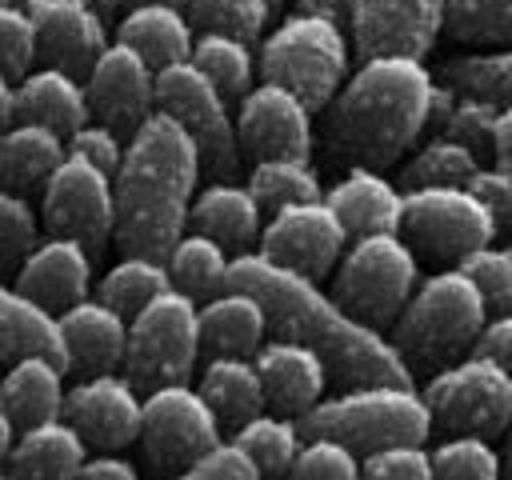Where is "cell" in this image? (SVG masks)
<instances>
[{
  "instance_id": "obj_1",
  "label": "cell",
  "mask_w": 512,
  "mask_h": 480,
  "mask_svg": "<svg viewBox=\"0 0 512 480\" xmlns=\"http://www.w3.org/2000/svg\"><path fill=\"white\" fill-rule=\"evenodd\" d=\"M228 284L248 288L264 304L268 332L316 348L328 364V380H336L340 388L372 384V380L412 384V368L392 344V336L348 312L328 288H320L316 276L284 268L260 248H248V252H232Z\"/></svg>"
},
{
  "instance_id": "obj_2",
  "label": "cell",
  "mask_w": 512,
  "mask_h": 480,
  "mask_svg": "<svg viewBox=\"0 0 512 480\" xmlns=\"http://www.w3.org/2000/svg\"><path fill=\"white\" fill-rule=\"evenodd\" d=\"M436 76L420 56H360L328 100L324 148L332 160L388 168L428 132Z\"/></svg>"
},
{
  "instance_id": "obj_3",
  "label": "cell",
  "mask_w": 512,
  "mask_h": 480,
  "mask_svg": "<svg viewBox=\"0 0 512 480\" xmlns=\"http://www.w3.org/2000/svg\"><path fill=\"white\" fill-rule=\"evenodd\" d=\"M204 160L188 128L152 108L144 124L124 140L116 184V244L120 252L168 256L180 232L188 228V208L200 184Z\"/></svg>"
},
{
  "instance_id": "obj_4",
  "label": "cell",
  "mask_w": 512,
  "mask_h": 480,
  "mask_svg": "<svg viewBox=\"0 0 512 480\" xmlns=\"http://www.w3.org/2000/svg\"><path fill=\"white\" fill-rule=\"evenodd\" d=\"M488 320V300L476 280L456 264L436 276H424L400 316L392 320V344L408 360V368H444L472 352L480 328Z\"/></svg>"
},
{
  "instance_id": "obj_5",
  "label": "cell",
  "mask_w": 512,
  "mask_h": 480,
  "mask_svg": "<svg viewBox=\"0 0 512 480\" xmlns=\"http://www.w3.org/2000/svg\"><path fill=\"white\" fill-rule=\"evenodd\" d=\"M300 428L304 436H336L364 456L388 444H424L436 424L416 384L372 380V384H348L328 400L320 396L300 416Z\"/></svg>"
},
{
  "instance_id": "obj_6",
  "label": "cell",
  "mask_w": 512,
  "mask_h": 480,
  "mask_svg": "<svg viewBox=\"0 0 512 480\" xmlns=\"http://www.w3.org/2000/svg\"><path fill=\"white\" fill-rule=\"evenodd\" d=\"M348 64H352V40L344 24L304 8L288 12L272 32H264L256 48L260 76L300 92L312 104V112L328 108V100L348 80Z\"/></svg>"
},
{
  "instance_id": "obj_7",
  "label": "cell",
  "mask_w": 512,
  "mask_h": 480,
  "mask_svg": "<svg viewBox=\"0 0 512 480\" xmlns=\"http://www.w3.org/2000/svg\"><path fill=\"white\" fill-rule=\"evenodd\" d=\"M420 284V260L404 232L352 236L332 268V296L360 320L388 328Z\"/></svg>"
},
{
  "instance_id": "obj_8",
  "label": "cell",
  "mask_w": 512,
  "mask_h": 480,
  "mask_svg": "<svg viewBox=\"0 0 512 480\" xmlns=\"http://www.w3.org/2000/svg\"><path fill=\"white\" fill-rule=\"evenodd\" d=\"M200 352V300H192L176 284H168L140 312L128 316L124 372L140 392L188 380Z\"/></svg>"
},
{
  "instance_id": "obj_9",
  "label": "cell",
  "mask_w": 512,
  "mask_h": 480,
  "mask_svg": "<svg viewBox=\"0 0 512 480\" xmlns=\"http://www.w3.org/2000/svg\"><path fill=\"white\" fill-rule=\"evenodd\" d=\"M224 440V424L204 400L200 388L188 380H172L144 392V416H140V448L152 472L172 476L200 456H208Z\"/></svg>"
},
{
  "instance_id": "obj_10",
  "label": "cell",
  "mask_w": 512,
  "mask_h": 480,
  "mask_svg": "<svg viewBox=\"0 0 512 480\" xmlns=\"http://www.w3.org/2000/svg\"><path fill=\"white\" fill-rule=\"evenodd\" d=\"M424 400L432 424L444 432L500 436L512 424V372L480 352H468L432 372Z\"/></svg>"
},
{
  "instance_id": "obj_11",
  "label": "cell",
  "mask_w": 512,
  "mask_h": 480,
  "mask_svg": "<svg viewBox=\"0 0 512 480\" xmlns=\"http://www.w3.org/2000/svg\"><path fill=\"white\" fill-rule=\"evenodd\" d=\"M232 100L212 84L204 68L192 60H176L168 68H156V108L176 116L188 136L200 148V160L212 176H236L240 168V136H236V112Z\"/></svg>"
},
{
  "instance_id": "obj_12",
  "label": "cell",
  "mask_w": 512,
  "mask_h": 480,
  "mask_svg": "<svg viewBox=\"0 0 512 480\" xmlns=\"http://www.w3.org/2000/svg\"><path fill=\"white\" fill-rule=\"evenodd\" d=\"M400 232L424 256L464 260L472 248L496 240V220L468 184H424L404 188Z\"/></svg>"
},
{
  "instance_id": "obj_13",
  "label": "cell",
  "mask_w": 512,
  "mask_h": 480,
  "mask_svg": "<svg viewBox=\"0 0 512 480\" xmlns=\"http://www.w3.org/2000/svg\"><path fill=\"white\" fill-rule=\"evenodd\" d=\"M40 224L56 236H76L92 252H100L116 232L112 172L68 152L40 184Z\"/></svg>"
},
{
  "instance_id": "obj_14",
  "label": "cell",
  "mask_w": 512,
  "mask_h": 480,
  "mask_svg": "<svg viewBox=\"0 0 512 480\" xmlns=\"http://www.w3.org/2000/svg\"><path fill=\"white\" fill-rule=\"evenodd\" d=\"M348 228L340 224L336 208L316 196V200H300V204H284L276 212H268L256 248L264 256H272L284 268H296L304 276H328L340 260V252L348 248Z\"/></svg>"
},
{
  "instance_id": "obj_15",
  "label": "cell",
  "mask_w": 512,
  "mask_h": 480,
  "mask_svg": "<svg viewBox=\"0 0 512 480\" xmlns=\"http://www.w3.org/2000/svg\"><path fill=\"white\" fill-rule=\"evenodd\" d=\"M236 136L252 160L264 156H308L316 128L312 104L288 84L260 80L236 100Z\"/></svg>"
},
{
  "instance_id": "obj_16",
  "label": "cell",
  "mask_w": 512,
  "mask_h": 480,
  "mask_svg": "<svg viewBox=\"0 0 512 480\" xmlns=\"http://www.w3.org/2000/svg\"><path fill=\"white\" fill-rule=\"evenodd\" d=\"M64 416L80 428L88 448L116 452L132 440H140V416H144V392L128 380V372H88L64 392Z\"/></svg>"
},
{
  "instance_id": "obj_17",
  "label": "cell",
  "mask_w": 512,
  "mask_h": 480,
  "mask_svg": "<svg viewBox=\"0 0 512 480\" xmlns=\"http://www.w3.org/2000/svg\"><path fill=\"white\" fill-rule=\"evenodd\" d=\"M84 88H88L92 116L116 128L124 140L156 108V68L124 40L104 44V52L84 72Z\"/></svg>"
},
{
  "instance_id": "obj_18",
  "label": "cell",
  "mask_w": 512,
  "mask_h": 480,
  "mask_svg": "<svg viewBox=\"0 0 512 480\" xmlns=\"http://www.w3.org/2000/svg\"><path fill=\"white\" fill-rule=\"evenodd\" d=\"M448 0H356L348 28L360 56H428L444 32Z\"/></svg>"
},
{
  "instance_id": "obj_19",
  "label": "cell",
  "mask_w": 512,
  "mask_h": 480,
  "mask_svg": "<svg viewBox=\"0 0 512 480\" xmlns=\"http://www.w3.org/2000/svg\"><path fill=\"white\" fill-rule=\"evenodd\" d=\"M92 256L96 252L84 240L48 232L20 260L12 284L24 296H32L36 304H44L48 312H60V308H68L92 292Z\"/></svg>"
},
{
  "instance_id": "obj_20",
  "label": "cell",
  "mask_w": 512,
  "mask_h": 480,
  "mask_svg": "<svg viewBox=\"0 0 512 480\" xmlns=\"http://www.w3.org/2000/svg\"><path fill=\"white\" fill-rule=\"evenodd\" d=\"M36 56L84 76L108 44V16L88 0H36Z\"/></svg>"
},
{
  "instance_id": "obj_21",
  "label": "cell",
  "mask_w": 512,
  "mask_h": 480,
  "mask_svg": "<svg viewBox=\"0 0 512 480\" xmlns=\"http://www.w3.org/2000/svg\"><path fill=\"white\" fill-rule=\"evenodd\" d=\"M60 340H64V368L68 372H112L124 368L128 352V316L104 304L100 296H84L56 312Z\"/></svg>"
},
{
  "instance_id": "obj_22",
  "label": "cell",
  "mask_w": 512,
  "mask_h": 480,
  "mask_svg": "<svg viewBox=\"0 0 512 480\" xmlns=\"http://www.w3.org/2000/svg\"><path fill=\"white\" fill-rule=\"evenodd\" d=\"M256 368H260V380H264V396H268V408L276 412H288V416H304L320 396H324V384H328V364L316 348H308L304 340H292V336H276L264 340L256 352H252Z\"/></svg>"
},
{
  "instance_id": "obj_23",
  "label": "cell",
  "mask_w": 512,
  "mask_h": 480,
  "mask_svg": "<svg viewBox=\"0 0 512 480\" xmlns=\"http://www.w3.org/2000/svg\"><path fill=\"white\" fill-rule=\"evenodd\" d=\"M324 200L336 208L340 224L348 228V236H364V232H400V216H404V188L396 180L384 176V168H368V164H348L340 180H332V188L324 192Z\"/></svg>"
},
{
  "instance_id": "obj_24",
  "label": "cell",
  "mask_w": 512,
  "mask_h": 480,
  "mask_svg": "<svg viewBox=\"0 0 512 480\" xmlns=\"http://www.w3.org/2000/svg\"><path fill=\"white\" fill-rule=\"evenodd\" d=\"M188 228L216 236L228 252H248L260 240L264 228V208L252 196L248 180H232V176H216L204 188H196L192 208H188Z\"/></svg>"
},
{
  "instance_id": "obj_25",
  "label": "cell",
  "mask_w": 512,
  "mask_h": 480,
  "mask_svg": "<svg viewBox=\"0 0 512 480\" xmlns=\"http://www.w3.org/2000/svg\"><path fill=\"white\" fill-rule=\"evenodd\" d=\"M16 120H36L56 128L60 136L76 132L84 120H92V104H88V88L84 76L56 68V64H40L28 68L16 80Z\"/></svg>"
},
{
  "instance_id": "obj_26",
  "label": "cell",
  "mask_w": 512,
  "mask_h": 480,
  "mask_svg": "<svg viewBox=\"0 0 512 480\" xmlns=\"http://www.w3.org/2000/svg\"><path fill=\"white\" fill-rule=\"evenodd\" d=\"M64 360L48 356V352H24L16 360H8L4 376H0V404L12 416L16 428L64 416Z\"/></svg>"
},
{
  "instance_id": "obj_27",
  "label": "cell",
  "mask_w": 512,
  "mask_h": 480,
  "mask_svg": "<svg viewBox=\"0 0 512 480\" xmlns=\"http://www.w3.org/2000/svg\"><path fill=\"white\" fill-rule=\"evenodd\" d=\"M84 460H88V440L68 416L16 428L8 452V468L24 480H76Z\"/></svg>"
},
{
  "instance_id": "obj_28",
  "label": "cell",
  "mask_w": 512,
  "mask_h": 480,
  "mask_svg": "<svg viewBox=\"0 0 512 480\" xmlns=\"http://www.w3.org/2000/svg\"><path fill=\"white\" fill-rule=\"evenodd\" d=\"M268 340L264 304L248 288H220L200 300V348L208 356H252Z\"/></svg>"
},
{
  "instance_id": "obj_29",
  "label": "cell",
  "mask_w": 512,
  "mask_h": 480,
  "mask_svg": "<svg viewBox=\"0 0 512 480\" xmlns=\"http://www.w3.org/2000/svg\"><path fill=\"white\" fill-rule=\"evenodd\" d=\"M116 40L136 48L152 68H168L192 56L196 24L184 4H128L116 20Z\"/></svg>"
},
{
  "instance_id": "obj_30",
  "label": "cell",
  "mask_w": 512,
  "mask_h": 480,
  "mask_svg": "<svg viewBox=\"0 0 512 480\" xmlns=\"http://www.w3.org/2000/svg\"><path fill=\"white\" fill-rule=\"evenodd\" d=\"M68 156V144L56 128L36 120H12L0 132V188L32 192L48 180V172Z\"/></svg>"
},
{
  "instance_id": "obj_31",
  "label": "cell",
  "mask_w": 512,
  "mask_h": 480,
  "mask_svg": "<svg viewBox=\"0 0 512 480\" xmlns=\"http://www.w3.org/2000/svg\"><path fill=\"white\" fill-rule=\"evenodd\" d=\"M196 388L204 392V400L212 404V412L220 416L228 432L244 424L248 416H256L260 408H268L264 380L252 356H208Z\"/></svg>"
},
{
  "instance_id": "obj_32",
  "label": "cell",
  "mask_w": 512,
  "mask_h": 480,
  "mask_svg": "<svg viewBox=\"0 0 512 480\" xmlns=\"http://www.w3.org/2000/svg\"><path fill=\"white\" fill-rule=\"evenodd\" d=\"M24 352H48L64 360V340L56 312L24 296L16 284L0 280V364L24 356Z\"/></svg>"
},
{
  "instance_id": "obj_33",
  "label": "cell",
  "mask_w": 512,
  "mask_h": 480,
  "mask_svg": "<svg viewBox=\"0 0 512 480\" xmlns=\"http://www.w3.org/2000/svg\"><path fill=\"white\" fill-rule=\"evenodd\" d=\"M228 440H236L252 456V464L260 468L264 480H280V476H288V468H292V460L304 444V428H300V416L260 408L256 416L236 424Z\"/></svg>"
},
{
  "instance_id": "obj_34",
  "label": "cell",
  "mask_w": 512,
  "mask_h": 480,
  "mask_svg": "<svg viewBox=\"0 0 512 480\" xmlns=\"http://www.w3.org/2000/svg\"><path fill=\"white\" fill-rule=\"evenodd\" d=\"M164 264H168V276H172V284L180 292H188L192 300H208L220 288H228L232 252L216 236L196 232V228H184L180 240L172 244V252L164 256Z\"/></svg>"
},
{
  "instance_id": "obj_35",
  "label": "cell",
  "mask_w": 512,
  "mask_h": 480,
  "mask_svg": "<svg viewBox=\"0 0 512 480\" xmlns=\"http://www.w3.org/2000/svg\"><path fill=\"white\" fill-rule=\"evenodd\" d=\"M496 116L500 104L472 96V92H456L452 84H444L436 76V92H432V116L428 128L440 136H452L468 148H476L480 156H492V132H496Z\"/></svg>"
},
{
  "instance_id": "obj_36",
  "label": "cell",
  "mask_w": 512,
  "mask_h": 480,
  "mask_svg": "<svg viewBox=\"0 0 512 480\" xmlns=\"http://www.w3.org/2000/svg\"><path fill=\"white\" fill-rule=\"evenodd\" d=\"M172 284L168 264L160 256H144V252H124L100 280H96V296L104 304H112L116 312L132 316L140 312L152 296H160Z\"/></svg>"
},
{
  "instance_id": "obj_37",
  "label": "cell",
  "mask_w": 512,
  "mask_h": 480,
  "mask_svg": "<svg viewBox=\"0 0 512 480\" xmlns=\"http://www.w3.org/2000/svg\"><path fill=\"white\" fill-rule=\"evenodd\" d=\"M248 188H252V196L260 200L264 212L324 196L320 172L312 168L308 156H264V160H256L252 172H248Z\"/></svg>"
},
{
  "instance_id": "obj_38",
  "label": "cell",
  "mask_w": 512,
  "mask_h": 480,
  "mask_svg": "<svg viewBox=\"0 0 512 480\" xmlns=\"http://www.w3.org/2000/svg\"><path fill=\"white\" fill-rule=\"evenodd\" d=\"M188 60L196 68H204L228 100H240L252 88V76H256L252 40H240V36H228V32H196V44H192Z\"/></svg>"
},
{
  "instance_id": "obj_39",
  "label": "cell",
  "mask_w": 512,
  "mask_h": 480,
  "mask_svg": "<svg viewBox=\"0 0 512 480\" xmlns=\"http://www.w3.org/2000/svg\"><path fill=\"white\" fill-rule=\"evenodd\" d=\"M484 164V156L452 136L432 132L400 168V188H424V184H468V176Z\"/></svg>"
},
{
  "instance_id": "obj_40",
  "label": "cell",
  "mask_w": 512,
  "mask_h": 480,
  "mask_svg": "<svg viewBox=\"0 0 512 480\" xmlns=\"http://www.w3.org/2000/svg\"><path fill=\"white\" fill-rule=\"evenodd\" d=\"M440 80L456 92H472L484 100H496L500 108L512 104V44L492 52H464L440 64Z\"/></svg>"
},
{
  "instance_id": "obj_41",
  "label": "cell",
  "mask_w": 512,
  "mask_h": 480,
  "mask_svg": "<svg viewBox=\"0 0 512 480\" xmlns=\"http://www.w3.org/2000/svg\"><path fill=\"white\" fill-rule=\"evenodd\" d=\"M432 476L436 480H500L504 464L492 448V436L480 432H448L432 448Z\"/></svg>"
},
{
  "instance_id": "obj_42",
  "label": "cell",
  "mask_w": 512,
  "mask_h": 480,
  "mask_svg": "<svg viewBox=\"0 0 512 480\" xmlns=\"http://www.w3.org/2000/svg\"><path fill=\"white\" fill-rule=\"evenodd\" d=\"M444 32L460 44L508 48L512 44V0H448Z\"/></svg>"
},
{
  "instance_id": "obj_43",
  "label": "cell",
  "mask_w": 512,
  "mask_h": 480,
  "mask_svg": "<svg viewBox=\"0 0 512 480\" xmlns=\"http://www.w3.org/2000/svg\"><path fill=\"white\" fill-rule=\"evenodd\" d=\"M184 8L196 32H228L240 40H260L276 0H188Z\"/></svg>"
},
{
  "instance_id": "obj_44",
  "label": "cell",
  "mask_w": 512,
  "mask_h": 480,
  "mask_svg": "<svg viewBox=\"0 0 512 480\" xmlns=\"http://www.w3.org/2000/svg\"><path fill=\"white\" fill-rule=\"evenodd\" d=\"M288 480H360V452L336 436H304Z\"/></svg>"
},
{
  "instance_id": "obj_45",
  "label": "cell",
  "mask_w": 512,
  "mask_h": 480,
  "mask_svg": "<svg viewBox=\"0 0 512 480\" xmlns=\"http://www.w3.org/2000/svg\"><path fill=\"white\" fill-rule=\"evenodd\" d=\"M40 240V212L32 208L28 192L0 188V272L20 268V260Z\"/></svg>"
},
{
  "instance_id": "obj_46",
  "label": "cell",
  "mask_w": 512,
  "mask_h": 480,
  "mask_svg": "<svg viewBox=\"0 0 512 480\" xmlns=\"http://www.w3.org/2000/svg\"><path fill=\"white\" fill-rule=\"evenodd\" d=\"M488 300V312H512V244H480L456 260Z\"/></svg>"
},
{
  "instance_id": "obj_47",
  "label": "cell",
  "mask_w": 512,
  "mask_h": 480,
  "mask_svg": "<svg viewBox=\"0 0 512 480\" xmlns=\"http://www.w3.org/2000/svg\"><path fill=\"white\" fill-rule=\"evenodd\" d=\"M360 480H436L424 444H388L360 456Z\"/></svg>"
},
{
  "instance_id": "obj_48",
  "label": "cell",
  "mask_w": 512,
  "mask_h": 480,
  "mask_svg": "<svg viewBox=\"0 0 512 480\" xmlns=\"http://www.w3.org/2000/svg\"><path fill=\"white\" fill-rule=\"evenodd\" d=\"M36 60V24L32 12L0 8V72L20 80Z\"/></svg>"
},
{
  "instance_id": "obj_49",
  "label": "cell",
  "mask_w": 512,
  "mask_h": 480,
  "mask_svg": "<svg viewBox=\"0 0 512 480\" xmlns=\"http://www.w3.org/2000/svg\"><path fill=\"white\" fill-rule=\"evenodd\" d=\"M164 480H264V476L236 440H220L208 456H200L196 464H188Z\"/></svg>"
},
{
  "instance_id": "obj_50",
  "label": "cell",
  "mask_w": 512,
  "mask_h": 480,
  "mask_svg": "<svg viewBox=\"0 0 512 480\" xmlns=\"http://www.w3.org/2000/svg\"><path fill=\"white\" fill-rule=\"evenodd\" d=\"M64 144H68L72 156H84V160L100 164L104 172H116L120 168V156H124V136L116 128H108L104 120H96V116L84 120L76 132H68Z\"/></svg>"
},
{
  "instance_id": "obj_51",
  "label": "cell",
  "mask_w": 512,
  "mask_h": 480,
  "mask_svg": "<svg viewBox=\"0 0 512 480\" xmlns=\"http://www.w3.org/2000/svg\"><path fill=\"white\" fill-rule=\"evenodd\" d=\"M468 188L484 200V208L492 212L496 220V232H512V168L504 164H480L472 176H468Z\"/></svg>"
},
{
  "instance_id": "obj_52",
  "label": "cell",
  "mask_w": 512,
  "mask_h": 480,
  "mask_svg": "<svg viewBox=\"0 0 512 480\" xmlns=\"http://www.w3.org/2000/svg\"><path fill=\"white\" fill-rule=\"evenodd\" d=\"M472 352H480V356H488V360H496L512 372V312H492L484 320Z\"/></svg>"
},
{
  "instance_id": "obj_53",
  "label": "cell",
  "mask_w": 512,
  "mask_h": 480,
  "mask_svg": "<svg viewBox=\"0 0 512 480\" xmlns=\"http://www.w3.org/2000/svg\"><path fill=\"white\" fill-rule=\"evenodd\" d=\"M76 480H140V472H136V464L124 460L120 452H96V456H88V460L80 464Z\"/></svg>"
},
{
  "instance_id": "obj_54",
  "label": "cell",
  "mask_w": 512,
  "mask_h": 480,
  "mask_svg": "<svg viewBox=\"0 0 512 480\" xmlns=\"http://www.w3.org/2000/svg\"><path fill=\"white\" fill-rule=\"evenodd\" d=\"M492 160L512 168V104L500 108L496 116V132H492Z\"/></svg>"
},
{
  "instance_id": "obj_55",
  "label": "cell",
  "mask_w": 512,
  "mask_h": 480,
  "mask_svg": "<svg viewBox=\"0 0 512 480\" xmlns=\"http://www.w3.org/2000/svg\"><path fill=\"white\" fill-rule=\"evenodd\" d=\"M352 4H356V0H296V8H304V12H320V16H332V20H340V24H348Z\"/></svg>"
},
{
  "instance_id": "obj_56",
  "label": "cell",
  "mask_w": 512,
  "mask_h": 480,
  "mask_svg": "<svg viewBox=\"0 0 512 480\" xmlns=\"http://www.w3.org/2000/svg\"><path fill=\"white\" fill-rule=\"evenodd\" d=\"M16 120V80L0 72V132Z\"/></svg>"
},
{
  "instance_id": "obj_57",
  "label": "cell",
  "mask_w": 512,
  "mask_h": 480,
  "mask_svg": "<svg viewBox=\"0 0 512 480\" xmlns=\"http://www.w3.org/2000/svg\"><path fill=\"white\" fill-rule=\"evenodd\" d=\"M12 440H16V424H12V416H8V412H4V404H0V468L8 464Z\"/></svg>"
},
{
  "instance_id": "obj_58",
  "label": "cell",
  "mask_w": 512,
  "mask_h": 480,
  "mask_svg": "<svg viewBox=\"0 0 512 480\" xmlns=\"http://www.w3.org/2000/svg\"><path fill=\"white\" fill-rule=\"evenodd\" d=\"M500 464H504V476L500 480H512V424H508V452L500 456Z\"/></svg>"
},
{
  "instance_id": "obj_59",
  "label": "cell",
  "mask_w": 512,
  "mask_h": 480,
  "mask_svg": "<svg viewBox=\"0 0 512 480\" xmlns=\"http://www.w3.org/2000/svg\"><path fill=\"white\" fill-rule=\"evenodd\" d=\"M0 8H20V12H32L36 0H0Z\"/></svg>"
},
{
  "instance_id": "obj_60",
  "label": "cell",
  "mask_w": 512,
  "mask_h": 480,
  "mask_svg": "<svg viewBox=\"0 0 512 480\" xmlns=\"http://www.w3.org/2000/svg\"><path fill=\"white\" fill-rule=\"evenodd\" d=\"M88 4H92V8H100V12L108 16V12H116V8L124 4V0H88Z\"/></svg>"
},
{
  "instance_id": "obj_61",
  "label": "cell",
  "mask_w": 512,
  "mask_h": 480,
  "mask_svg": "<svg viewBox=\"0 0 512 480\" xmlns=\"http://www.w3.org/2000/svg\"><path fill=\"white\" fill-rule=\"evenodd\" d=\"M128 4H188V0H128Z\"/></svg>"
},
{
  "instance_id": "obj_62",
  "label": "cell",
  "mask_w": 512,
  "mask_h": 480,
  "mask_svg": "<svg viewBox=\"0 0 512 480\" xmlns=\"http://www.w3.org/2000/svg\"><path fill=\"white\" fill-rule=\"evenodd\" d=\"M0 480H24V476H16L12 468H0Z\"/></svg>"
}]
</instances>
